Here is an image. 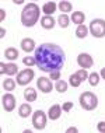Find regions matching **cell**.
Masks as SVG:
<instances>
[{
    "label": "cell",
    "mask_w": 105,
    "mask_h": 133,
    "mask_svg": "<svg viewBox=\"0 0 105 133\" xmlns=\"http://www.w3.org/2000/svg\"><path fill=\"white\" fill-rule=\"evenodd\" d=\"M4 56L9 60H16L17 57H18V51H17L16 48H7L6 52H4Z\"/></svg>",
    "instance_id": "cell-18"
},
{
    "label": "cell",
    "mask_w": 105,
    "mask_h": 133,
    "mask_svg": "<svg viewBox=\"0 0 105 133\" xmlns=\"http://www.w3.org/2000/svg\"><path fill=\"white\" fill-rule=\"evenodd\" d=\"M57 21H59V25L62 28H67L69 23H70V18L67 17V14H60L59 18H57Z\"/></svg>",
    "instance_id": "cell-21"
},
{
    "label": "cell",
    "mask_w": 105,
    "mask_h": 133,
    "mask_svg": "<svg viewBox=\"0 0 105 133\" xmlns=\"http://www.w3.org/2000/svg\"><path fill=\"white\" fill-rule=\"evenodd\" d=\"M14 3H17V4H21V3H23V0H14Z\"/></svg>",
    "instance_id": "cell-35"
},
{
    "label": "cell",
    "mask_w": 105,
    "mask_h": 133,
    "mask_svg": "<svg viewBox=\"0 0 105 133\" xmlns=\"http://www.w3.org/2000/svg\"><path fill=\"white\" fill-rule=\"evenodd\" d=\"M77 63L81 69H88V67H93L94 60L88 53H80V55L77 56Z\"/></svg>",
    "instance_id": "cell-8"
},
{
    "label": "cell",
    "mask_w": 105,
    "mask_h": 133,
    "mask_svg": "<svg viewBox=\"0 0 105 133\" xmlns=\"http://www.w3.org/2000/svg\"><path fill=\"white\" fill-rule=\"evenodd\" d=\"M101 77H102V78H105V67H102V70H101Z\"/></svg>",
    "instance_id": "cell-34"
},
{
    "label": "cell",
    "mask_w": 105,
    "mask_h": 133,
    "mask_svg": "<svg viewBox=\"0 0 105 133\" xmlns=\"http://www.w3.org/2000/svg\"><path fill=\"white\" fill-rule=\"evenodd\" d=\"M24 98H25V101H28V102H34L35 99H37V91H35V88H27L24 91Z\"/></svg>",
    "instance_id": "cell-15"
},
{
    "label": "cell",
    "mask_w": 105,
    "mask_h": 133,
    "mask_svg": "<svg viewBox=\"0 0 105 133\" xmlns=\"http://www.w3.org/2000/svg\"><path fill=\"white\" fill-rule=\"evenodd\" d=\"M56 10V3L55 2H49V3H45L42 6V11L45 13V16H52Z\"/></svg>",
    "instance_id": "cell-16"
},
{
    "label": "cell",
    "mask_w": 105,
    "mask_h": 133,
    "mask_svg": "<svg viewBox=\"0 0 105 133\" xmlns=\"http://www.w3.org/2000/svg\"><path fill=\"white\" fill-rule=\"evenodd\" d=\"M59 9H60V11H63V14H66L69 11H71V3L70 2H60Z\"/></svg>",
    "instance_id": "cell-23"
},
{
    "label": "cell",
    "mask_w": 105,
    "mask_h": 133,
    "mask_svg": "<svg viewBox=\"0 0 105 133\" xmlns=\"http://www.w3.org/2000/svg\"><path fill=\"white\" fill-rule=\"evenodd\" d=\"M87 34H88V28H87L84 24H81V25H77L76 28V35H77V38H86Z\"/></svg>",
    "instance_id": "cell-19"
},
{
    "label": "cell",
    "mask_w": 105,
    "mask_h": 133,
    "mask_svg": "<svg viewBox=\"0 0 105 133\" xmlns=\"http://www.w3.org/2000/svg\"><path fill=\"white\" fill-rule=\"evenodd\" d=\"M23 63L25 66H34V64H37V60H35V57H31V56H25L23 59Z\"/></svg>",
    "instance_id": "cell-26"
},
{
    "label": "cell",
    "mask_w": 105,
    "mask_h": 133,
    "mask_svg": "<svg viewBox=\"0 0 105 133\" xmlns=\"http://www.w3.org/2000/svg\"><path fill=\"white\" fill-rule=\"evenodd\" d=\"M32 125H34V128L37 129V130L45 129V126H46V115H45L43 111L38 109L37 112H34V115H32Z\"/></svg>",
    "instance_id": "cell-5"
},
{
    "label": "cell",
    "mask_w": 105,
    "mask_h": 133,
    "mask_svg": "<svg viewBox=\"0 0 105 133\" xmlns=\"http://www.w3.org/2000/svg\"><path fill=\"white\" fill-rule=\"evenodd\" d=\"M3 88L7 90V91H13V90L16 88V81H14L13 78H6V80L3 81Z\"/></svg>",
    "instance_id": "cell-20"
},
{
    "label": "cell",
    "mask_w": 105,
    "mask_h": 133,
    "mask_svg": "<svg viewBox=\"0 0 105 133\" xmlns=\"http://www.w3.org/2000/svg\"><path fill=\"white\" fill-rule=\"evenodd\" d=\"M62 108H63V111H66V112H69V111H71V108H73V102H70V101L64 102Z\"/></svg>",
    "instance_id": "cell-28"
},
{
    "label": "cell",
    "mask_w": 105,
    "mask_h": 133,
    "mask_svg": "<svg viewBox=\"0 0 105 133\" xmlns=\"http://www.w3.org/2000/svg\"><path fill=\"white\" fill-rule=\"evenodd\" d=\"M35 60L42 71L60 70L66 60L64 51L55 44H42L35 49Z\"/></svg>",
    "instance_id": "cell-1"
},
{
    "label": "cell",
    "mask_w": 105,
    "mask_h": 133,
    "mask_svg": "<svg viewBox=\"0 0 105 133\" xmlns=\"http://www.w3.org/2000/svg\"><path fill=\"white\" fill-rule=\"evenodd\" d=\"M41 25H42V28H45V30H52V28L55 27V20H53L52 16H45L41 18Z\"/></svg>",
    "instance_id": "cell-13"
},
{
    "label": "cell",
    "mask_w": 105,
    "mask_h": 133,
    "mask_svg": "<svg viewBox=\"0 0 105 133\" xmlns=\"http://www.w3.org/2000/svg\"><path fill=\"white\" fill-rule=\"evenodd\" d=\"M17 70H18V67H17V64L14 63H0V74H9V76H13V74L17 73Z\"/></svg>",
    "instance_id": "cell-10"
},
{
    "label": "cell",
    "mask_w": 105,
    "mask_h": 133,
    "mask_svg": "<svg viewBox=\"0 0 105 133\" xmlns=\"http://www.w3.org/2000/svg\"><path fill=\"white\" fill-rule=\"evenodd\" d=\"M39 14H41V10H39L38 4L28 3L23 9V11H21V23H23V25L24 27H34L39 18Z\"/></svg>",
    "instance_id": "cell-2"
},
{
    "label": "cell",
    "mask_w": 105,
    "mask_h": 133,
    "mask_svg": "<svg viewBox=\"0 0 105 133\" xmlns=\"http://www.w3.org/2000/svg\"><path fill=\"white\" fill-rule=\"evenodd\" d=\"M55 88H56L59 92H64V91L67 90V83L63 81V80H57L56 84H55Z\"/></svg>",
    "instance_id": "cell-24"
},
{
    "label": "cell",
    "mask_w": 105,
    "mask_h": 133,
    "mask_svg": "<svg viewBox=\"0 0 105 133\" xmlns=\"http://www.w3.org/2000/svg\"><path fill=\"white\" fill-rule=\"evenodd\" d=\"M76 74H77V76L80 77V80H81V81H84L86 78H88V73L86 71V69H80V70H77V71H76Z\"/></svg>",
    "instance_id": "cell-27"
},
{
    "label": "cell",
    "mask_w": 105,
    "mask_h": 133,
    "mask_svg": "<svg viewBox=\"0 0 105 133\" xmlns=\"http://www.w3.org/2000/svg\"><path fill=\"white\" fill-rule=\"evenodd\" d=\"M97 130L101 133H105V122H98L97 123Z\"/></svg>",
    "instance_id": "cell-30"
},
{
    "label": "cell",
    "mask_w": 105,
    "mask_h": 133,
    "mask_svg": "<svg viewBox=\"0 0 105 133\" xmlns=\"http://www.w3.org/2000/svg\"><path fill=\"white\" fill-rule=\"evenodd\" d=\"M4 34H6V30H4V28H2V30H0V37H4Z\"/></svg>",
    "instance_id": "cell-33"
},
{
    "label": "cell",
    "mask_w": 105,
    "mask_h": 133,
    "mask_svg": "<svg viewBox=\"0 0 105 133\" xmlns=\"http://www.w3.org/2000/svg\"><path fill=\"white\" fill-rule=\"evenodd\" d=\"M37 85L42 92H45V94H48V92L52 91V83H50V80L46 77H39Z\"/></svg>",
    "instance_id": "cell-9"
},
{
    "label": "cell",
    "mask_w": 105,
    "mask_h": 133,
    "mask_svg": "<svg viewBox=\"0 0 105 133\" xmlns=\"http://www.w3.org/2000/svg\"><path fill=\"white\" fill-rule=\"evenodd\" d=\"M21 49H23L24 52H27V53L35 51V42H34V39L24 38L23 41H21Z\"/></svg>",
    "instance_id": "cell-11"
},
{
    "label": "cell",
    "mask_w": 105,
    "mask_h": 133,
    "mask_svg": "<svg viewBox=\"0 0 105 133\" xmlns=\"http://www.w3.org/2000/svg\"><path fill=\"white\" fill-rule=\"evenodd\" d=\"M90 32L95 38H102L105 37V20L102 18H95L90 23Z\"/></svg>",
    "instance_id": "cell-4"
},
{
    "label": "cell",
    "mask_w": 105,
    "mask_h": 133,
    "mask_svg": "<svg viewBox=\"0 0 105 133\" xmlns=\"http://www.w3.org/2000/svg\"><path fill=\"white\" fill-rule=\"evenodd\" d=\"M66 132H67V133H77L78 130H77V128H69Z\"/></svg>",
    "instance_id": "cell-32"
},
{
    "label": "cell",
    "mask_w": 105,
    "mask_h": 133,
    "mask_svg": "<svg viewBox=\"0 0 105 133\" xmlns=\"http://www.w3.org/2000/svg\"><path fill=\"white\" fill-rule=\"evenodd\" d=\"M88 83H90V85H93V87H95L97 84L100 83V74L98 73H91V74H88Z\"/></svg>",
    "instance_id": "cell-22"
},
{
    "label": "cell",
    "mask_w": 105,
    "mask_h": 133,
    "mask_svg": "<svg viewBox=\"0 0 105 133\" xmlns=\"http://www.w3.org/2000/svg\"><path fill=\"white\" fill-rule=\"evenodd\" d=\"M34 76H35V73L32 69H24L23 71H20V73L17 74V84H20V85L28 84V83L32 81Z\"/></svg>",
    "instance_id": "cell-6"
},
{
    "label": "cell",
    "mask_w": 105,
    "mask_h": 133,
    "mask_svg": "<svg viewBox=\"0 0 105 133\" xmlns=\"http://www.w3.org/2000/svg\"><path fill=\"white\" fill-rule=\"evenodd\" d=\"M80 105L87 111H93L98 105V98H97L95 94H93L90 91H86L80 95Z\"/></svg>",
    "instance_id": "cell-3"
},
{
    "label": "cell",
    "mask_w": 105,
    "mask_h": 133,
    "mask_svg": "<svg viewBox=\"0 0 105 133\" xmlns=\"http://www.w3.org/2000/svg\"><path fill=\"white\" fill-rule=\"evenodd\" d=\"M4 18H6V11L2 9V10H0V21H3Z\"/></svg>",
    "instance_id": "cell-31"
},
{
    "label": "cell",
    "mask_w": 105,
    "mask_h": 133,
    "mask_svg": "<svg viewBox=\"0 0 105 133\" xmlns=\"http://www.w3.org/2000/svg\"><path fill=\"white\" fill-rule=\"evenodd\" d=\"M69 81H70V84L73 85V87H78V85L81 84L80 77H78L76 73H74V74H71V76H70V80H69Z\"/></svg>",
    "instance_id": "cell-25"
},
{
    "label": "cell",
    "mask_w": 105,
    "mask_h": 133,
    "mask_svg": "<svg viewBox=\"0 0 105 133\" xmlns=\"http://www.w3.org/2000/svg\"><path fill=\"white\" fill-rule=\"evenodd\" d=\"M16 97H14L13 94H4L2 98V104H3V108L7 111V112H11V111L16 108Z\"/></svg>",
    "instance_id": "cell-7"
},
{
    "label": "cell",
    "mask_w": 105,
    "mask_h": 133,
    "mask_svg": "<svg viewBox=\"0 0 105 133\" xmlns=\"http://www.w3.org/2000/svg\"><path fill=\"white\" fill-rule=\"evenodd\" d=\"M62 109H63V108H60V105H57V104L52 105V107H50V109H49V112H48L49 119H52V121L59 119V118H60V114H62Z\"/></svg>",
    "instance_id": "cell-12"
},
{
    "label": "cell",
    "mask_w": 105,
    "mask_h": 133,
    "mask_svg": "<svg viewBox=\"0 0 105 133\" xmlns=\"http://www.w3.org/2000/svg\"><path fill=\"white\" fill-rule=\"evenodd\" d=\"M86 20V16L83 11H74L71 14V21H73L74 24H77V25H81L83 23H84Z\"/></svg>",
    "instance_id": "cell-17"
},
{
    "label": "cell",
    "mask_w": 105,
    "mask_h": 133,
    "mask_svg": "<svg viewBox=\"0 0 105 133\" xmlns=\"http://www.w3.org/2000/svg\"><path fill=\"white\" fill-rule=\"evenodd\" d=\"M32 112V108L30 104H23V105H20L18 108V115L21 118H28Z\"/></svg>",
    "instance_id": "cell-14"
},
{
    "label": "cell",
    "mask_w": 105,
    "mask_h": 133,
    "mask_svg": "<svg viewBox=\"0 0 105 133\" xmlns=\"http://www.w3.org/2000/svg\"><path fill=\"white\" fill-rule=\"evenodd\" d=\"M50 78H52V80H59L60 78V70L52 71V73H50Z\"/></svg>",
    "instance_id": "cell-29"
}]
</instances>
